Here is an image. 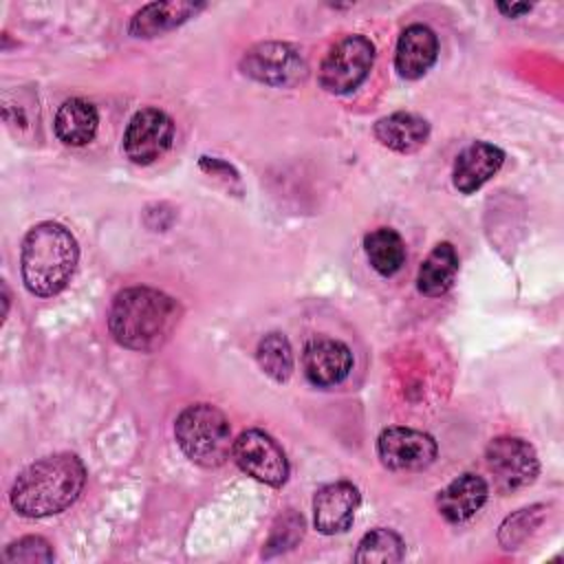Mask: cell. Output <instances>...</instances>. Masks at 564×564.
<instances>
[{
	"instance_id": "2",
	"label": "cell",
	"mask_w": 564,
	"mask_h": 564,
	"mask_svg": "<svg viewBox=\"0 0 564 564\" xmlns=\"http://www.w3.org/2000/svg\"><path fill=\"white\" fill-rule=\"evenodd\" d=\"M86 482L84 463L68 452L31 463L13 482L9 500L24 518H46L68 509Z\"/></svg>"
},
{
	"instance_id": "6",
	"label": "cell",
	"mask_w": 564,
	"mask_h": 564,
	"mask_svg": "<svg viewBox=\"0 0 564 564\" xmlns=\"http://www.w3.org/2000/svg\"><path fill=\"white\" fill-rule=\"evenodd\" d=\"M485 463L494 487L500 494H513L529 487L540 471L538 454L531 443L518 436H498L485 449Z\"/></svg>"
},
{
	"instance_id": "24",
	"label": "cell",
	"mask_w": 564,
	"mask_h": 564,
	"mask_svg": "<svg viewBox=\"0 0 564 564\" xmlns=\"http://www.w3.org/2000/svg\"><path fill=\"white\" fill-rule=\"evenodd\" d=\"M540 505L535 507H527V509H520L518 513L509 516L502 527H500V533H498V540L505 549H513L518 542H522L529 531L540 522Z\"/></svg>"
},
{
	"instance_id": "20",
	"label": "cell",
	"mask_w": 564,
	"mask_h": 564,
	"mask_svg": "<svg viewBox=\"0 0 564 564\" xmlns=\"http://www.w3.org/2000/svg\"><path fill=\"white\" fill-rule=\"evenodd\" d=\"M364 249L370 267L381 275H394L405 262L403 238L390 227H379L370 231L364 238Z\"/></svg>"
},
{
	"instance_id": "5",
	"label": "cell",
	"mask_w": 564,
	"mask_h": 564,
	"mask_svg": "<svg viewBox=\"0 0 564 564\" xmlns=\"http://www.w3.org/2000/svg\"><path fill=\"white\" fill-rule=\"evenodd\" d=\"M375 62V44L364 35H346L335 42L319 64V86L333 95L352 93L364 84Z\"/></svg>"
},
{
	"instance_id": "23",
	"label": "cell",
	"mask_w": 564,
	"mask_h": 564,
	"mask_svg": "<svg viewBox=\"0 0 564 564\" xmlns=\"http://www.w3.org/2000/svg\"><path fill=\"white\" fill-rule=\"evenodd\" d=\"M55 555H53V549L51 544L40 538V535H26V538H20L18 542H11L7 549H4V562L9 564H35V562H51Z\"/></svg>"
},
{
	"instance_id": "19",
	"label": "cell",
	"mask_w": 564,
	"mask_h": 564,
	"mask_svg": "<svg viewBox=\"0 0 564 564\" xmlns=\"http://www.w3.org/2000/svg\"><path fill=\"white\" fill-rule=\"evenodd\" d=\"M458 273V253L449 242H438L427 258L423 260L419 275H416V289L427 297H438L449 291L454 284V278Z\"/></svg>"
},
{
	"instance_id": "21",
	"label": "cell",
	"mask_w": 564,
	"mask_h": 564,
	"mask_svg": "<svg viewBox=\"0 0 564 564\" xmlns=\"http://www.w3.org/2000/svg\"><path fill=\"white\" fill-rule=\"evenodd\" d=\"M256 359L262 372L278 383L286 381L293 372V350L289 339L282 333H267L258 341Z\"/></svg>"
},
{
	"instance_id": "17",
	"label": "cell",
	"mask_w": 564,
	"mask_h": 564,
	"mask_svg": "<svg viewBox=\"0 0 564 564\" xmlns=\"http://www.w3.org/2000/svg\"><path fill=\"white\" fill-rule=\"evenodd\" d=\"M375 137L394 152H414L430 137V123L414 112H392L375 123Z\"/></svg>"
},
{
	"instance_id": "4",
	"label": "cell",
	"mask_w": 564,
	"mask_h": 564,
	"mask_svg": "<svg viewBox=\"0 0 564 564\" xmlns=\"http://www.w3.org/2000/svg\"><path fill=\"white\" fill-rule=\"evenodd\" d=\"M174 436L183 454L200 467H220L231 454V425L225 412L212 403L187 405L174 423Z\"/></svg>"
},
{
	"instance_id": "25",
	"label": "cell",
	"mask_w": 564,
	"mask_h": 564,
	"mask_svg": "<svg viewBox=\"0 0 564 564\" xmlns=\"http://www.w3.org/2000/svg\"><path fill=\"white\" fill-rule=\"evenodd\" d=\"M304 533V520L302 516L289 511L284 513L278 524L273 527V533L267 542V555L271 553H278V551H284V549H291Z\"/></svg>"
},
{
	"instance_id": "9",
	"label": "cell",
	"mask_w": 564,
	"mask_h": 564,
	"mask_svg": "<svg viewBox=\"0 0 564 564\" xmlns=\"http://www.w3.org/2000/svg\"><path fill=\"white\" fill-rule=\"evenodd\" d=\"M174 141V121L159 108H141L132 115L126 134L123 152L137 165H150L161 159Z\"/></svg>"
},
{
	"instance_id": "10",
	"label": "cell",
	"mask_w": 564,
	"mask_h": 564,
	"mask_svg": "<svg viewBox=\"0 0 564 564\" xmlns=\"http://www.w3.org/2000/svg\"><path fill=\"white\" fill-rule=\"evenodd\" d=\"M436 441L412 427H388L377 438V454L383 467L394 471L423 469L436 458Z\"/></svg>"
},
{
	"instance_id": "13",
	"label": "cell",
	"mask_w": 564,
	"mask_h": 564,
	"mask_svg": "<svg viewBox=\"0 0 564 564\" xmlns=\"http://www.w3.org/2000/svg\"><path fill=\"white\" fill-rule=\"evenodd\" d=\"M438 40L425 24H410L401 31L394 51V68L405 79L423 77L436 62Z\"/></svg>"
},
{
	"instance_id": "3",
	"label": "cell",
	"mask_w": 564,
	"mask_h": 564,
	"mask_svg": "<svg viewBox=\"0 0 564 564\" xmlns=\"http://www.w3.org/2000/svg\"><path fill=\"white\" fill-rule=\"evenodd\" d=\"M77 260L79 247L75 236L59 223H40L22 240V282L31 295L53 297L70 282Z\"/></svg>"
},
{
	"instance_id": "15",
	"label": "cell",
	"mask_w": 564,
	"mask_h": 564,
	"mask_svg": "<svg viewBox=\"0 0 564 564\" xmlns=\"http://www.w3.org/2000/svg\"><path fill=\"white\" fill-rule=\"evenodd\" d=\"M487 500V482L476 474H463L454 478L436 498V507L441 516L452 522L460 524L467 522Z\"/></svg>"
},
{
	"instance_id": "16",
	"label": "cell",
	"mask_w": 564,
	"mask_h": 564,
	"mask_svg": "<svg viewBox=\"0 0 564 564\" xmlns=\"http://www.w3.org/2000/svg\"><path fill=\"white\" fill-rule=\"evenodd\" d=\"M205 4L203 2H150L141 7L130 20V35L134 37H154L165 31L176 29L178 24L194 18Z\"/></svg>"
},
{
	"instance_id": "22",
	"label": "cell",
	"mask_w": 564,
	"mask_h": 564,
	"mask_svg": "<svg viewBox=\"0 0 564 564\" xmlns=\"http://www.w3.org/2000/svg\"><path fill=\"white\" fill-rule=\"evenodd\" d=\"M405 555V544L401 540L399 533H394L392 529H372L368 531L355 551V560L357 562H401Z\"/></svg>"
},
{
	"instance_id": "11",
	"label": "cell",
	"mask_w": 564,
	"mask_h": 564,
	"mask_svg": "<svg viewBox=\"0 0 564 564\" xmlns=\"http://www.w3.org/2000/svg\"><path fill=\"white\" fill-rule=\"evenodd\" d=\"M352 368L350 348L333 337H311L302 350V370L317 388H333L341 383Z\"/></svg>"
},
{
	"instance_id": "18",
	"label": "cell",
	"mask_w": 564,
	"mask_h": 564,
	"mask_svg": "<svg viewBox=\"0 0 564 564\" xmlns=\"http://www.w3.org/2000/svg\"><path fill=\"white\" fill-rule=\"evenodd\" d=\"M53 126H55V134L62 143L79 148L95 139L97 126H99V115L90 101H86L82 97H73V99H66L57 108Z\"/></svg>"
},
{
	"instance_id": "8",
	"label": "cell",
	"mask_w": 564,
	"mask_h": 564,
	"mask_svg": "<svg viewBox=\"0 0 564 564\" xmlns=\"http://www.w3.org/2000/svg\"><path fill=\"white\" fill-rule=\"evenodd\" d=\"M231 458L251 478L282 487L289 478V460L284 449L262 430H245L231 445Z\"/></svg>"
},
{
	"instance_id": "12",
	"label": "cell",
	"mask_w": 564,
	"mask_h": 564,
	"mask_svg": "<svg viewBox=\"0 0 564 564\" xmlns=\"http://www.w3.org/2000/svg\"><path fill=\"white\" fill-rule=\"evenodd\" d=\"M359 489L348 480L324 485L313 498V522L324 535H335L352 524L359 507Z\"/></svg>"
},
{
	"instance_id": "26",
	"label": "cell",
	"mask_w": 564,
	"mask_h": 564,
	"mask_svg": "<svg viewBox=\"0 0 564 564\" xmlns=\"http://www.w3.org/2000/svg\"><path fill=\"white\" fill-rule=\"evenodd\" d=\"M498 11L505 13L507 18H518V15L529 13V11H531V4H527V2H511V4L498 2Z\"/></svg>"
},
{
	"instance_id": "7",
	"label": "cell",
	"mask_w": 564,
	"mask_h": 564,
	"mask_svg": "<svg viewBox=\"0 0 564 564\" xmlns=\"http://www.w3.org/2000/svg\"><path fill=\"white\" fill-rule=\"evenodd\" d=\"M240 68L247 77L278 88L295 86L308 73V66L297 48L284 42H260L251 46L242 55Z\"/></svg>"
},
{
	"instance_id": "1",
	"label": "cell",
	"mask_w": 564,
	"mask_h": 564,
	"mask_svg": "<svg viewBox=\"0 0 564 564\" xmlns=\"http://www.w3.org/2000/svg\"><path fill=\"white\" fill-rule=\"evenodd\" d=\"M181 306L152 286H130L115 295L108 328L117 344L137 352H154L176 330Z\"/></svg>"
},
{
	"instance_id": "14",
	"label": "cell",
	"mask_w": 564,
	"mask_h": 564,
	"mask_svg": "<svg viewBox=\"0 0 564 564\" xmlns=\"http://www.w3.org/2000/svg\"><path fill=\"white\" fill-rule=\"evenodd\" d=\"M505 152L487 141L469 143L454 163V187L460 194H474L480 189L502 165Z\"/></svg>"
}]
</instances>
